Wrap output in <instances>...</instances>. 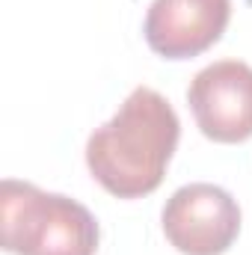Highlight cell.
Masks as SVG:
<instances>
[{
	"instance_id": "obj_1",
	"label": "cell",
	"mask_w": 252,
	"mask_h": 255,
	"mask_svg": "<svg viewBox=\"0 0 252 255\" xmlns=\"http://www.w3.org/2000/svg\"><path fill=\"white\" fill-rule=\"evenodd\" d=\"M178 136L181 122L172 104L160 92L136 86L119 113L89 136L86 166L107 193L139 199L160 187Z\"/></svg>"
},
{
	"instance_id": "obj_2",
	"label": "cell",
	"mask_w": 252,
	"mask_h": 255,
	"mask_svg": "<svg viewBox=\"0 0 252 255\" xmlns=\"http://www.w3.org/2000/svg\"><path fill=\"white\" fill-rule=\"evenodd\" d=\"M0 238L12 255H95L98 223L86 205L6 178L0 184Z\"/></svg>"
},
{
	"instance_id": "obj_3",
	"label": "cell",
	"mask_w": 252,
	"mask_h": 255,
	"mask_svg": "<svg viewBox=\"0 0 252 255\" xmlns=\"http://www.w3.org/2000/svg\"><path fill=\"white\" fill-rule=\"evenodd\" d=\"M163 235L184 255H223L241 232V208L217 184H187L163 208Z\"/></svg>"
},
{
	"instance_id": "obj_4",
	"label": "cell",
	"mask_w": 252,
	"mask_h": 255,
	"mask_svg": "<svg viewBox=\"0 0 252 255\" xmlns=\"http://www.w3.org/2000/svg\"><path fill=\"white\" fill-rule=\"evenodd\" d=\"M199 130L214 142H244L252 136V65L220 60L202 68L187 89Z\"/></svg>"
},
{
	"instance_id": "obj_5",
	"label": "cell",
	"mask_w": 252,
	"mask_h": 255,
	"mask_svg": "<svg viewBox=\"0 0 252 255\" xmlns=\"http://www.w3.org/2000/svg\"><path fill=\"white\" fill-rule=\"evenodd\" d=\"M232 18V0H151L145 42L166 60H190L220 42Z\"/></svg>"
}]
</instances>
